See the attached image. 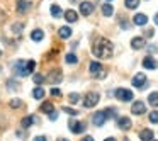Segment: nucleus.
I'll use <instances>...</instances> for the list:
<instances>
[{
    "mask_svg": "<svg viewBox=\"0 0 158 141\" xmlns=\"http://www.w3.org/2000/svg\"><path fill=\"white\" fill-rule=\"evenodd\" d=\"M92 53L97 58H110V56H112V43L104 39V38H100L99 41L94 44Z\"/></svg>",
    "mask_w": 158,
    "mask_h": 141,
    "instance_id": "1",
    "label": "nucleus"
},
{
    "mask_svg": "<svg viewBox=\"0 0 158 141\" xmlns=\"http://www.w3.org/2000/svg\"><path fill=\"white\" fill-rule=\"evenodd\" d=\"M34 68H36V61H32V60H29V61L19 60V61L14 65V72H15V75H19V77L31 75V73L34 72Z\"/></svg>",
    "mask_w": 158,
    "mask_h": 141,
    "instance_id": "2",
    "label": "nucleus"
},
{
    "mask_svg": "<svg viewBox=\"0 0 158 141\" xmlns=\"http://www.w3.org/2000/svg\"><path fill=\"white\" fill-rule=\"evenodd\" d=\"M99 104V93L95 92H89L85 97H83V106L87 107V109H90V107L97 106Z\"/></svg>",
    "mask_w": 158,
    "mask_h": 141,
    "instance_id": "3",
    "label": "nucleus"
},
{
    "mask_svg": "<svg viewBox=\"0 0 158 141\" xmlns=\"http://www.w3.org/2000/svg\"><path fill=\"white\" fill-rule=\"evenodd\" d=\"M89 70L94 77H99V78H104V77H106V72L102 70V65H100L99 61H92L89 66Z\"/></svg>",
    "mask_w": 158,
    "mask_h": 141,
    "instance_id": "4",
    "label": "nucleus"
},
{
    "mask_svg": "<svg viewBox=\"0 0 158 141\" xmlns=\"http://www.w3.org/2000/svg\"><path fill=\"white\" fill-rule=\"evenodd\" d=\"M116 97L121 100V102H129V100H133V92L127 89H117L116 90Z\"/></svg>",
    "mask_w": 158,
    "mask_h": 141,
    "instance_id": "5",
    "label": "nucleus"
},
{
    "mask_svg": "<svg viewBox=\"0 0 158 141\" xmlns=\"http://www.w3.org/2000/svg\"><path fill=\"white\" fill-rule=\"evenodd\" d=\"M68 126H70V129H72V133H75V134H80V133L85 131V124L77 121V119H70Z\"/></svg>",
    "mask_w": 158,
    "mask_h": 141,
    "instance_id": "6",
    "label": "nucleus"
},
{
    "mask_svg": "<svg viewBox=\"0 0 158 141\" xmlns=\"http://www.w3.org/2000/svg\"><path fill=\"white\" fill-rule=\"evenodd\" d=\"M131 83H133V87H136V89H143L144 83H146V75L136 73V75L133 77V80H131Z\"/></svg>",
    "mask_w": 158,
    "mask_h": 141,
    "instance_id": "7",
    "label": "nucleus"
},
{
    "mask_svg": "<svg viewBox=\"0 0 158 141\" xmlns=\"http://www.w3.org/2000/svg\"><path fill=\"white\" fill-rule=\"evenodd\" d=\"M107 121V117H106V114H104V110H100V112H95L94 114V117H92V122H94V126H102L104 122Z\"/></svg>",
    "mask_w": 158,
    "mask_h": 141,
    "instance_id": "8",
    "label": "nucleus"
},
{
    "mask_svg": "<svg viewBox=\"0 0 158 141\" xmlns=\"http://www.w3.org/2000/svg\"><path fill=\"white\" fill-rule=\"evenodd\" d=\"M94 12V4L90 2H82L80 4V14L82 15H90Z\"/></svg>",
    "mask_w": 158,
    "mask_h": 141,
    "instance_id": "9",
    "label": "nucleus"
},
{
    "mask_svg": "<svg viewBox=\"0 0 158 141\" xmlns=\"http://www.w3.org/2000/svg\"><path fill=\"white\" fill-rule=\"evenodd\" d=\"M131 112H133L134 116H139V114H144V112H146V107H144L143 102H134L133 107H131Z\"/></svg>",
    "mask_w": 158,
    "mask_h": 141,
    "instance_id": "10",
    "label": "nucleus"
},
{
    "mask_svg": "<svg viewBox=\"0 0 158 141\" xmlns=\"http://www.w3.org/2000/svg\"><path fill=\"white\" fill-rule=\"evenodd\" d=\"M31 7V2L29 0H17V12L19 14H26Z\"/></svg>",
    "mask_w": 158,
    "mask_h": 141,
    "instance_id": "11",
    "label": "nucleus"
},
{
    "mask_svg": "<svg viewBox=\"0 0 158 141\" xmlns=\"http://www.w3.org/2000/svg\"><path fill=\"white\" fill-rule=\"evenodd\" d=\"M131 46H133V49H143L146 46V41H144V38H133Z\"/></svg>",
    "mask_w": 158,
    "mask_h": 141,
    "instance_id": "12",
    "label": "nucleus"
},
{
    "mask_svg": "<svg viewBox=\"0 0 158 141\" xmlns=\"http://www.w3.org/2000/svg\"><path fill=\"white\" fill-rule=\"evenodd\" d=\"M49 75H51V77H49V82H51V83H58V82H61V80H63L61 70H60V68H55Z\"/></svg>",
    "mask_w": 158,
    "mask_h": 141,
    "instance_id": "13",
    "label": "nucleus"
},
{
    "mask_svg": "<svg viewBox=\"0 0 158 141\" xmlns=\"http://www.w3.org/2000/svg\"><path fill=\"white\" fill-rule=\"evenodd\" d=\"M117 127H119V129H124V131H126V129H129V127H131V119H129V117H119V119H117Z\"/></svg>",
    "mask_w": 158,
    "mask_h": 141,
    "instance_id": "14",
    "label": "nucleus"
},
{
    "mask_svg": "<svg viewBox=\"0 0 158 141\" xmlns=\"http://www.w3.org/2000/svg\"><path fill=\"white\" fill-rule=\"evenodd\" d=\"M143 66H144V68H148V70H156L158 63L155 61V58H151V56H146V58L143 60Z\"/></svg>",
    "mask_w": 158,
    "mask_h": 141,
    "instance_id": "15",
    "label": "nucleus"
},
{
    "mask_svg": "<svg viewBox=\"0 0 158 141\" xmlns=\"http://www.w3.org/2000/svg\"><path fill=\"white\" fill-rule=\"evenodd\" d=\"M133 21H134V24H136V26H146L148 17H146L144 14H136V15H134Z\"/></svg>",
    "mask_w": 158,
    "mask_h": 141,
    "instance_id": "16",
    "label": "nucleus"
},
{
    "mask_svg": "<svg viewBox=\"0 0 158 141\" xmlns=\"http://www.w3.org/2000/svg\"><path fill=\"white\" fill-rule=\"evenodd\" d=\"M139 139L141 141H151L153 139V131L151 129H143L139 133Z\"/></svg>",
    "mask_w": 158,
    "mask_h": 141,
    "instance_id": "17",
    "label": "nucleus"
},
{
    "mask_svg": "<svg viewBox=\"0 0 158 141\" xmlns=\"http://www.w3.org/2000/svg\"><path fill=\"white\" fill-rule=\"evenodd\" d=\"M65 19L68 22H77V21H78V14H77L75 10H72V9H70V10L65 12Z\"/></svg>",
    "mask_w": 158,
    "mask_h": 141,
    "instance_id": "18",
    "label": "nucleus"
},
{
    "mask_svg": "<svg viewBox=\"0 0 158 141\" xmlns=\"http://www.w3.org/2000/svg\"><path fill=\"white\" fill-rule=\"evenodd\" d=\"M58 34H60V38H61V39H68L70 36H72V29L66 27V26H63V27H60Z\"/></svg>",
    "mask_w": 158,
    "mask_h": 141,
    "instance_id": "19",
    "label": "nucleus"
},
{
    "mask_svg": "<svg viewBox=\"0 0 158 141\" xmlns=\"http://www.w3.org/2000/svg\"><path fill=\"white\" fill-rule=\"evenodd\" d=\"M43 38H44V32L41 31V29H34L31 34V39L32 41H43Z\"/></svg>",
    "mask_w": 158,
    "mask_h": 141,
    "instance_id": "20",
    "label": "nucleus"
},
{
    "mask_svg": "<svg viewBox=\"0 0 158 141\" xmlns=\"http://www.w3.org/2000/svg\"><path fill=\"white\" fill-rule=\"evenodd\" d=\"M102 14L107 15V17H109V15H112L114 14V7L110 4H104L102 5Z\"/></svg>",
    "mask_w": 158,
    "mask_h": 141,
    "instance_id": "21",
    "label": "nucleus"
},
{
    "mask_svg": "<svg viewBox=\"0 0 158 141\" xmlns=\"http://www.w3.org/2000/svg\"><path fill=\"white\" fill-rule=\"evenodd\" d=\"M39 110H41V112H48V114H51L53 110H55V107H53V102H44V104L41 106V109H39Z\"/></svg>",
    "mask_w": 158,
    "mask_h": 141,
    "instance_id": "22",
    "label": "nucleus"
},
{
    "mask_svg": "<svg viewBox=\"0 0 158 141\" xmlns=\"http://www.w3.org/2000/svg\"><path fill=\"white\" fill-rule=\"evenodd\" d=\"M148 102L153 107H158V92H151L150 97H148Z\"/></svg>",
    "mask_w": 158,
    "mask_h": 141,
    "instance_id": "23",
    "label": "nucleus"
},
{
    "mask_svg": "<svg viewBox=\"0 0 158 141\" xmlns=\"http://www.w3.org/2000/svg\"><path fill=\"white\" fill-rule=\"evenodd\" d=\"M34 121H36V119H34L32 116H27V117H24V119H22V122H21V124H22V127H24V129H27V127L31 126V124L34 122Z\"/></svg>",
    "mask_w": 158,
    "mask_h": 141,
    "instance_id": "24",
    "label": "nucleus"
},
{
    "mask_svg": "<svg viewBox=\"0 0 158 141\" xmlns=\"http://www.w3.org/2000/svg\"><path fill=\"white\" fill-rule=\"evenodd\" d=\"M49 12H51L53 17H60V15H61V9H60V5H51Z\"/></svg>",
    "mask_w": 158,
    "mask_h": 141,
    "instance_id": "25",
    "label": "nucleus"
},
{
    "mask_svg": "<svg viewBox=\"0 0 158 141\" xmlns=\"http://www.w3.org/2000/svg\"><path fill=\"white\" fill-rule=\"evenodd\" d=\"M124 5H126L127 9H131V10H133V9H136L138 5H139V0H126V2H124Z\"/></svg>",
    "mask_w": 158,
    "mask_h": 141,
    "instance_id": "26",
    "label": "nucleus"
},
{
    "mask_svg": "<svg viewBox=\"0 0 158 141\" xmlns=\"http://www.w3.org/2000/svg\"><path fill=\"white\" fill-rule=\"evenodd\" d=\"M65 61L68 63V65H75L77 61H78V58H77L73 53H70V55H66V58H65Z\"/></svg>",
    "mask_w": 158,
    "mask_h": 141,
    "instance_id": "27",
    "label": "nucleus"
},
{
    "mask_svg": "<svg viewBox=\"0 0 158 141\" xmlns=\"http://www.w3.org/2000/svg\"><path fill=\"white\" fill-rule=\"evenodd\" d=\"M32 97H34V99H43V97H44V90L43 89H34V92H32Z\"/></svg>",
    "mask_w": 158,
    "mask_h": 141,
    "instance_id": "28",
    "label": "nucleus"
},
{
    "mask_svg": "<svg viewBox=\"0 0 158 141\" xmlns=\"http://www.w3.org/2000/svg\"><path fill=\"white\" fill-rule=\"evenodd\" d=\"M10 107L12 109H19V107H22V100L21 99H12L10 100Z\"/></svg>",
    "mask_w": 158,
    "mask_h": 141,
    "instance_id": "29",
    "label": "nucleus"
},
{
    "mask_svg": "<svg viewBox=\"0 0 158 141\" xmlns=\"http://www.w3.org/2000/svg\"><path fill=\"white\" fill-rule=\"evenodd\" d=\"M7 87H9L10 90H19V83L15 82V80H9V82H7Z\"/></svg>",
    "mask_w": 158,
    "mask_h": 141,
    "instance_id": "30",
    "label": "nucleus"
},
{
    "mask_svg": "<svg viewBox=\"0 0 158 141\" xmlns=\"http://www.w3.org/2000/svg\"><path fill=\"white\" fill-rule=\"evenodd\" d=\"M150 121H151L153 124H158V112H156V110L150 114Z\"/></svg>",
    "mask_w": 158,
    "mask_h": 141,
    "instance_id": "31",
    "label": "nucleus"
},
{
    "mask_svg": "<svg viewBox=\"0 0 158 141\" xmlns=\"http://www.w3.org/2000/svg\"><path fill=\"white\" fill-rule=\"evenodd\" d=\"M22 27H24L22 24H15V26H12V32H14V34H19V32L22 31Z\"/></svg>",
    "mask_w": 158,
    "mask_h": 141,
    "instance_id": "32",
    "label": "nucleus"
},
{
    "mask_svg": "<svg viewBox=\"0 0 158 141\" xmlns=\"http://www.w3.org/2000/svg\"><path fill=\"white\" fill-rule=\"evenodd\" d=\"M70 100H72V104H77L80 100V95L78 93H70Z\"/></svg>",
    "mask_w": 158,
    "mask_h": 141,
    "instance_id": "33",
    "label": "nucleus"
},
{
    "mask_svg": "<svg viewBox=\"0 0 158 141\" xmlns=\"http://www.w3.org/2000/svg\"><path fill=\"white\" fill-rule=\"evenodd\" d=\"M32 80H34V83H43V82H44V77H43V75H34V77H32Z\"/></svg>",
    "mask_w": 158,
    "mask_h": 141,
    "instance_id": "34",
    "label": "nucleus"
},
{
    "mask_svg": "<svg viewBox=\"0 0 158 141\" xmlns=\"http://www.w3.org/2000/svg\"><path fill=\"white\" fill-rule=\"evenodd\" d=\"M104 114H106L107 119H110V117H112V114H116V110H114V109H106V110H104Z\"/></svg>",
    "mask_w": 158,
    "mask_h": 141,
    "instance_id": "35",
    "label": "nucleus"
},
{
    "mask_svg": "<svg viewBox=\"0 0 158 141\" xmlns=\"http://www.w3.org/2000/svg\"><path fill=\"white\" fill-rule=\"evenodd\" d=\"M63 110H65L66 114H72V116H77V114H78V112H77L75 109H70V107H66V106L63 107Z\"/></svg>",
    "mask_w": 158,
    "mask_h": 141,
    "instance_id": "36",
    "label": "nucleus"
},
{
    "mask_svg": "<svg viewBox=\"0 0 158 141\" xmlns=\"http://www.w3.org/2000/svg\"><path fill=\"white\" fill-rule=\"evenodd\" d=\"M49 92H51V95H53V97H60V95H61V92H60V89H51Z\"/></svg>",
    "mask_w": 158,
    "mask_h": 141,
    "instance_id": "37",
    "label": "nucleus"
},
{
    "mask_svg": "<svg viewBox=\"0 0 158 141\" xmlns=\"http://www.w3.org/2000/svg\"><path fill=\"white\" fill-rule=\"evenodd\" d=\"M5 19H7V15H5V12L2 10V9H0V22H4Z\"/></svg>",
    "mask_w": 158,
    "mask_h": 141,
    "instance_id": "38",
    "label": "nucleus"
},
{
    "mask_svg": "<svg viewBox=\"0 0 158 141\" xmlns=\"http://www.w3.org/2000/svg\"><path fill=\"white\" fill-rule=\"evenodd\" d=\"M144 34H146V38H153V34H155V31L153 29H148L146 32H144Z\"/></svg>",
    "mask_w": 158,
    "mask_h": 141,
    "instance_id": "39",
    "label": "nucleus"
},
{
    "mask_svg": "<svg viewBox=\"0 0 158 141\" xmlns=\"http://www.w3.org/2000/svg\"><path fill=\"white\" fill-rule=\"evenodd\" d=\"M49 119H51V121H56V119H58V114H56L55 110H53V112L49 114Z\"/></svg>",
    "mask_w": 158,
    "mask_h": 141,
    "instance_id": "40",
    "label": "nucleus"
},
{
    "mask_svg": "<svg viewBox=\"0 0 158 141\" xmlns=\"http://www.w3.org/2000/svg\"><path fill=\"white\" fill-rule=\"evenodd\" d=\"M148 51H150V53H156V46H153V44L148 46Z\"/></svg>",
    "mask_w": 158,
    "mask_h": 141,
    "instance_id": "41",
    "label": "nucleus"
},
{
    "mask_svg": "<svg viewBox=\"0 0 158 141\" xmlns=\"http://www.w3.org/2000/svg\"><path fill=\"white\" fill-rule=\"evenodd\" d=\"M34 141H48V139H46L44 136H36V138H34Z\"/></svg>",
    "mask_w": 158,
    "mask_h": 141,
    "instance_id": "42",
    "label": "nucleus"
},
{
    "mask_svg": "<svg viewBox=\"0 0 158 141\" xmlns=\"http://www.w3.org/2000/svg\"><path fill=\"white\" fill-rule=\"evenodd\" d=\"M82 141H94V138H92V136H85Z\"/></svg>",
    "mask_w": 158,
    "mask_h": 141,
    "instance_id": "43",
    "label": "nucleus"
},
{
    "mask_svg": "<svg viewBox=\"0 0 158 141\" xmlns=\"http://www.w3.org/2000/svg\"><path fill=\"white\" fill-rule=\"evenodd\" d=\"M155 24L158 26V12H156V15H155Z\"/></svg>",
    "mask_w": 158,
    "mask_h": 141,
    "instance_id": "44",
    "label": "nucleus"
},
{
    "mask_svg": "<svg viewBox=\"0 0 158 141\" xmlns=\"http://www.w3.org/2000/svg\"><path fill=\"white\" fill-rule=\"evenodd\" d=\"M58 141H68V139H65V138H58Z\"/></svg>",
    "mask_w": 158,
    "mask_h": 141,
    "instance_id": "45",
    "label": "nucleus"
},
{
    "mask_svg": "<svg viewBox=\"0 0 158 141\" xmlns=\"http://www.w3.org/2000/svg\"><path fill=\"white\" fill-rule=\"evenodd\" d=\"M106 141H116V139H114V138H107Z\"/></svg>",
    "mask_w": 158,
    "mask_h": 141,
    "instance_id": "46",
    "label": "nucleus"
},
{
    "mask_svg": "<svg viewBox=\"0 0 158 141\" xmlns=\"http://www.w3.org/2000/svg\"><path fill=\"white\" fill-rule=\"evenodd\" d=\"M123 141H129V139H123Z\"/></svg>",
    "mask_w": 158,
    "mask_h": 141,
    "instance_id": "47",
    "label": "nucleus"
},
{
    "mask_svg": "<svg viewBox=\"0 0 158 141\" xmlns=\"http://www.w3.org/2000/svg\"><path fill=\"white\" fill-rule=\"evenodd\" d=\"M151 141H153V139H151Z\"/></svg>",
    "mask_w": 158,
    "mask_h": 141,
    "instance_id": "48",
    "label": "nucleus"
}]
</instances>
